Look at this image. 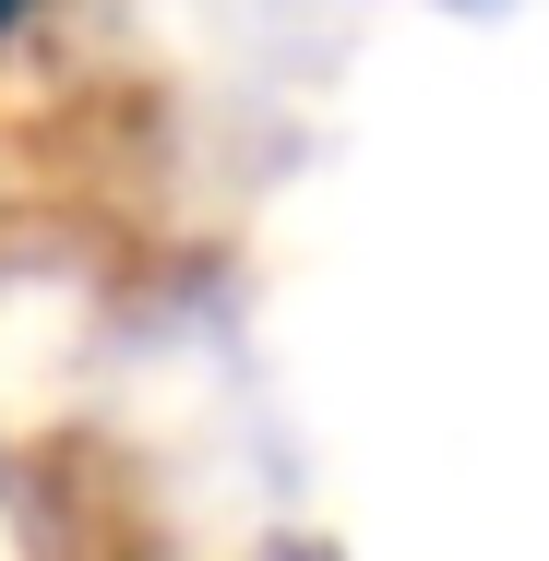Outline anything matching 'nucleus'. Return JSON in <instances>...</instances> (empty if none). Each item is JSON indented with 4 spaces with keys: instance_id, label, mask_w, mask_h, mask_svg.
<instances>
[{
    "instance_id": "obj_1",
    "label": "nucleus",
    "mask_w": 549,
    "mask_h": 561,
    "mask_svg": "<svg viewBox=\"0 0 549 561\" xmlns=\"http://www.w3.org/2000/svg\"><path fill=\"white\" fill-rule=\"evenodd\" d=\"M24 12H36V0H0V36H24Z\"/></svg>"
}]
</instances>
